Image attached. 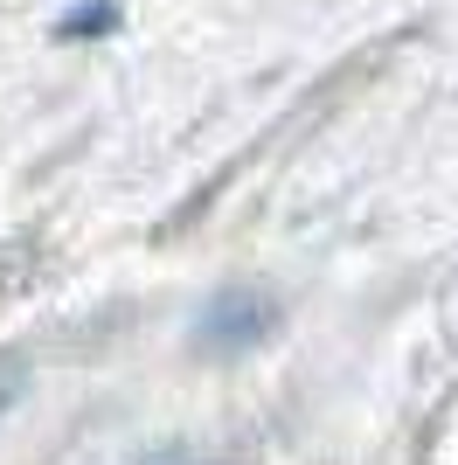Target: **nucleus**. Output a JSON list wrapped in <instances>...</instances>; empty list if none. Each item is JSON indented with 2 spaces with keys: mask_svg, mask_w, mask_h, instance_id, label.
I'll list each match as a JSON object with an SVG mask.
<instances>
[{
  "mask_svg": "<svg viewBox=\"0 0 458 465\" xmlns=\"http://www.w3.org/2000/svg\"><path fill=\"white\" fill-rule=\"evenodd\" d=\"M271 333H278V299L257 292V285H223L209 306L194 312L188 341H194V354H209V361H236V354L264 348Z\"/></svg>",
  "mask_w": 458,
  "mask_h": 465,
  "instance_id": "f257e3e1",
  "label": "nucleus"
},
{
  "mask_svg": "<svg viewBox=\"0 0 458 465\" xmlns=\"http://www.w3.org/2000/svg\"><path fill=\"white\" fill-rule=\"evenodd\" d=\"M125 28V7L118 0H76V7H63L56 15V42H105Z\"/></svg>",
  "mask_w": 458,
  "mask_h": 465,
  "instance_id": "f03ea898",
  "label": "nucleus"
}]
</instances>
